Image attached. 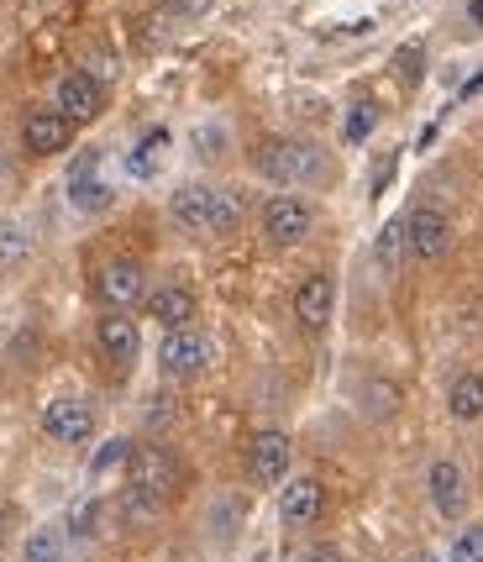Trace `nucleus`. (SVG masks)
I'll return each instance as SVG.
<instances>
[{
	"label": "nucleus",
	"instance_id": "7ed1b4c3",
	"mask_svg": "<svg viewBox=\"0 0 483 562\" xmlns=\"http://www.w3.org/2000/svg\"><path fill=\"white\" fill-rule=\"evenodd\" d=\"M126 484H137V490H147L153 499L169 505V494L179 490V458H173L169 447H158V441L132 447V458H126Z\"/></svg>",
	"mask_w": 483,
	"mask_h": 562
},
{
	"label": "nucleus",
	"instance_id": "72a5a7b5",
	"mask_svg": "<svg viewBox=\"0 0 483 562\" xmlns=\"http://www.w3.org/2000/svg\"><path fill=\"white\" fill-rule=\"evenodd\" d=\"M0 541H5V510H0Z\"/></svg>",
	"mask_w": 483,
	"mask_h": 562
},
{
	"label": "nucleus",
	"instance_id": "cd10ccee",
	"mask_svg": "<svg viewBox=\"0 0 483 562\" xmlns=\"http://www.w3.org/2000/svg\"><path fill=\"white\" fill-rule=\"evenodd\" d=\"M237 515H242V499H221V505H216V526H211V531H216L221 541H232V537H237Z\"/></svg>",
	"mask_w": 483,
	"mask_h": 562
},
{
	"label": "nucleus",
	"instance_id": "ddd939ff",
	"mask_svg": "<svg viewBox=\"0 0 483 562\" xmlns=\"http://www.w3.org/2000/svg\"><path fill=\"white\" fill-rule=\"evenodd\" d=\"M337 311V284L326 279V273H311L300 290H294V321L305 326V331H321L326 321Z\"/></svg>",
	"mask_w": 483,
	"mask_h": 562
},
{
	"label": "nucleus",
	"instance_id": "a878e982",
	"mask_svg": "<svg viewBox=\"0 0 483 562\" xmlns=\"http://www.w3.org/2000/svg\"><path fill=\"white\" fill-rule=\"evenodd\" d=\"M373 126H379V111H373L368 100H358V105L347 111V122H341V137H347V143H362Z\"/></svg>",
	"mask_w": 483,
	"mask_h": 562
},
{
	"label": "nucleus",
	"instance_id": "aec40b11",
	"mask_svg": "<svg viewBox=\"0 0 483 562\" xmlns=\"http://www.w3.org/2000/svg\"><path fill=\"white\" fill-rule=\"evenodd\" d=\"M32 252V232L22 221H0V269H22Z\"/></svg>",
	"mask_w": 483,
	"mask_h": 562
},
{
	"label": "nucleus",
	"instance_id": "f704fd0d",
	"mask_svg": "<svg viewBox=\"0 0 483 562\" xmlns=\"http://www.w3.org/2000/svg\"><path fill=\"white\" fill-rule=\"evenodd\" d=\"M415 562H431V558H415Z\"/></svg>",
	"mask_w": 483,
	"mask_h": 562
},
{
	"label": "nucleus",
	"instance_id": "20e7f679",
	"mask_svg": "<svg viewBox=\"0 0 483 562\" xmlns=\"http://www.w3.org/2000/svg\"><path fill=\"white\" fill-rule=\"evenodd\" d=\"M211 337L205 331H194V326H173L164 347H158V368L169 373V379H194V373H205L211 368Z\"/></svg>",
	"mask_w": 483,
	"mask_h": 562
},
{
	"label": "nucleus",
	"instance_id": "393cba45",
	"mask_svg": "<svg viewBox=\"0 0 483 562\" xmlns=\"http://www.w3.org/2000/svg\"><path fill=\"white\" fill-rule=\"evenodd\" d=\"M100 515H105V505H100V499H85V505H74V515H69V537L90 541V537L100 531Z\"/></svg>",
	"mask_w": 483,
	"mask_h": 562
},
{
	"label": "nucleus",
	"instance_id": "a211bd4d",
	"mask_svg": "<svg viewBox=\"0 0 483 562\" xmlns=\"http://www.w3.org/2000/svg\"><path fill=\"white\" fill-rule=\"evenodd\" d=\"M169 147H173V137L164 132V126H153V132H147L143 143H137L132 153H126V173H137V179H153V173H158L164 164H169Z\"/></svg>",
	"mask_w": 483,
	"mask_h": 562
},
{
	"label": "nucleus",
	"instance_id": "f3484780",
	"mask_svg": "<svg viewBox=\"0 0 483 562\" xmlns=\"http://www.w3.org/2000/svg\"><path fill=\"white\" fill-rule=\"evenodd\" d=\"M147 316L158 321L164 331H173V326H190V321H194V294L179 290V284H169V290H153V294H147Z\"/></svg>",
	"mask_w": 483,
	"mask_h": 562
},
{
	"label": "nucleus",
	"instance_id": "bb28decb",
	"mask_svg": "<svg viewBox=\"0 0 483 562\" xmlns=\"http://www.w3.org/2000/svg\"><path fill=\"white\" fill-rule=\"evenodd\" d=\"M452 562H483V526H468V531L452 541Z\"/></svg>",
	"mask_w": 483,
	"mask_h": 562
},
{
	"label": "nucleus",
	"instance_id": "9d476101",
	"mask_svg": "<svg viewBox=\"0 0 483 562\" xmlns=\"http://www.w3.org/2000/svg\"><path fill=\"white\" fill-rule=\"evenodd\" d=\"M96 153H85L79 164H74V173H69V205L74 211H85V216H100V211H111V200H116V190L105 184L96 173Z\"/></svg>",
	"mask_w": 483,
	"mask_h": 562
},
{
	"label": "nucleus",
	"instance_id": "412c9836",
	"mask_svg": "<svg viewBox=\"0 0 483 562\" xmlns=\"http://www.w3.org/2000/svg\"><path fill=\"white\" fill-rule=\"evenodd\" d=\"M116 510L132 520V526H153L158 520V510H164V499H153L147 490H137V484H126L121 490V499H116Z\"/></svg>",
	"mask_w": 483,
	"mask_h": 562
},
{
	"label": "nucleus",
	"instance_id": "b1692460",
	"mask_svg": "<svg viewBox=\"0 0 483 562\" xmlns=\"http://www.w3.org/2000/svg\"><path fill=\"white\" fill-rule=\"evenodd\" d=\"M126 458H132V441H126V437H111L96 452V458H90V473H96V479H105V473H116Z\"/></svg>",
	"mask_w": 483,
	"mask_h": 562
},
{
	"label": "nucleus",
	"instance_id": "f257e3e1",
	"mask_svg": "<svg viewBox=\"0 0 483 562\" xmlns=\"http://www.w3.org/2000/svg\"><path fill=\"white\" fill-rule=\"evenodd\" d=\"M169 216L190 232H232L242 221V200L216 184H179L169 195Z\"/></svg>",
	"mask_w": 483,
	"mask_h": 562
},
{
	"label": "nucleus",
	"instance_id": "f03ea898",
	"mask_svg": "<svg viewBox=\"0 0 483 562\" xmlns=\"http://www.w3.org/2000/svg\"><path fill=\"white\" fill-rule=\"evenodd\" d=\"M258 173H263L268 184H315L321 173H326V153L315 143H300V137H273V143L258 147Z\"/></svg>",
	"mask_w": 483,
	"mask_h": 562
},
{
	"label": "nucleus",
	"instance_id": "6e6552de",
	"mask_svg": "<svg viewBox=\"0 0 483 562\" xmlns=\"http://www.w3.org/2000/svg\"><path fill=\"white\" fill-rule=\"evenodd\" d=\"M247 473L258 484H284L290 479V437L284 431H258L247 441Z\"/></svg>",
	"mask_w": 483,
	"mask_h": 562
},
{
	"label": "nucleus",
	"instance_id": "2f4dec72",
	"mask_svg": "<svg viewBox=\"0 0 483 562\" xmlns=\"http://www.w3.org/2000/svg\"><path fill=\"white\" fill-rule=\"evenodd\" d=\"M5 173H11V164H5V153H0V179H5Z\"/></svg>",
	"mask_w": 483,
	"mask_h": 562
},
{
	"label": "nucleus",
	"instance_id": "4468645a",
	"mask_svg": "<svg viewBox=\"0 0 483 562\" xmlns=\"http://www.w3.org/2000/svg\"><path fill=\"white\" fill-rule=\"evenodd\" d=\"M100 352H105L111 363H132V358L143 352V331H137V321L126 316V311L100 316Z\"/></svg>",
	"mask_w": 483,
	"mask_h": 562
},
{
	"label": "nucleus",
	"instance_id": "0eeeda50",
	"mask_svg": "<svg viewBox=\"0 0 483 562\" xmlns=\"http://www.w3.org/2000/svg\"><path fill=\"white\" fill-rule=\"evenodd\" d=\"M43 431L53 441H90L96 437V411H90V400H74V394H58L48 411H43Z\"/></svg>",
	"mask_w": 483,
	"mask_h": 562
},
{
	"label": "nucleus",
	"instance_id": "9b49d317",
	"mask_svg": "<svg viewBox=\"0 0 483 562\" xmlns=\"http://www.w3.org/2000/svg\"><path fill=\"white\" fill-rule=\"evenodd\" d=\"M96 290H100V300L116 305V311L137 305V300H143V263H137V258H111V263H100Z\"/></svg>",
	"mask_w": 483,
	"mask_h": 562
},
{
	"label": "nucleus",
	"instance_id": "5701e85b",
	"mask_svg": "<svg viewBox=\"0 0 483 562\" xmlns=\"http://www.w3.org/2000/svg\"><path fill=\"white\" fill-rule=\"evenodd\" d=\"M400 252H405V221H389L384 232H379V243H373V258H379L384 273H394L400 269Z\"/></svg>",
	"mask_w": 483,
	"mask_h": 562
},
{
	"label": "nucleus",
	"instance_id": "6ab92c4d",
	"mask_svg": "<svg viewBox=\"0 0 483 562\" xmlns=\"http://www.w3.org/2000/svg\"><path fill=\"white\" fill-rule=\"evenodd\" d=\"M447 411L458 420H479L483 416V379L479 373H462L458 384H452V394H447Z\"/></svg>",
	"mask_w": 483,
	"mask_h": 562
},
{
	"label": "nucleus",
	"instance_id": "2eb2a0df",
	"mask_svg": "<svg viewBox=\"0 0 483 562\" xmlns=\"http://www.w3.org/2000/svg\"><path fill=\"white\" fill-rule=\"evenodd\" d=\"M431 499L447 520H462V510H468V479H462L458 463H447V458L431 463Z\"/></svg>",
	"mask_w": 483,
	"mask_h": 562
},
{
	"label": "nucleus",
	"instance_id": "473e14b6",
	"mask_svg": "<svg viewBox=\"0 0 483 562\" xmlns=\"http://www.w3.org/2000/svg\"><path fill=\"white\" fill-rule=\"evenodd\" d=\"M473 16H479V22H483V0H473Z\"/></svg>",
	"mask_w": 483,
	"mask_h": 562
},
{
	"label": "nucleus",
	"instance_id": "dca6fc26",
	"mask_svg": "<svg viewBox=\"0 0 483 562\" xmlns=\"http://www.w3.org/2000/svg\"><path fill=\"white\" fill-rule=\"evenodd\" d=\"M326 505V490H321V479H290L284 494H279V515L290 520V526H311L315 515Z\"/></svg>",
	"mask_w": 483,
	"mask_h": 562
},
{
	"label": "nucleus",
	"instance_id": "4be33fe9",
	"mask_svg": "<svg viewBox=\"0 0 483 562\" xmlns=\"http://www.w3.org/2000/svg\"><path fill=\"white\" fill-rule=\"evenodd\" d=\"M22 562H64V531H58V526L32 531L22 547Z\"/></svg>",
	"mask_w": 483,
	"mask_h": 562
},
{
	"label": "nucleus",
	"instance_id": "423d86ee",
	"mask_svg": "<svg viewBox=\"0 0 483 562\" xmlns=\"http://www.w3.org/2000/svg\"><path fill=\"white\" fill-rule=\"evenodd\" d=\"M58 111L69 116L74 126H85V122H96L100 116V105H105V85H100L90 69H74V74H64L58 79Z\"/></svg>",
	"mask_w": 483,
	"mask_h": 562
},
{
	"label": "nucleus",
	"instance_id": "f8f14e48",
	"mask_svg": "<svg viewBox=\"0 0 483 562\" xmlns=\"http://www.w3.org/2000/svg\"><path fill=\"white\" fill-rule=\"evenodd\" d=\"M447 243H452V226H447L441 211H411L405 216V247H411L420 263H436L447 252Z\"/></svg>",
	"mask_w": 483,
	"mask_h": 562
},
{
	"label": "nucleus",
	"instance_id": "39448f33",
	"mask_svg": "<svg viewBox=\"0 0 483 562\" xmlns=\"http://www.w3.org/2000/svg\"><path fill=\"white\" fill-rule=\"evenodd\" d=\"M263 237L273 247H300L305 237H311V226H315V211L305 205L300 195H273L263 205Z\"/></svg>",
	"mask_w": 483,
	"mask_h": 562
},
{
	"label": "nucleus",
	"instance_id": "c756f323",
	"mask_svg": "<svg viewBox=\"0 0 483 562\" xmlns=\"http://www.w3.org/2000/svg\"><path fill=\"white\" fill-rule=\"evenodd\" d=\"M389 173H394V158H384V164L373 169V200H379V195L389 190Z\"/></svg>",
	"mask_w": 483,
	"mask_h": 562
},
{
	"label": "nucleus",
	"instance_id": "1a4fd4ad",
	"mask_svg": "<svg viewBox=\"0 0 483 562\" xmlns=\"http://www.w3.org/2000/svg\"><path fill=\"white\" fill-rule=\"evenodd\" d=\"M74 143V122L53 105V111H32L22 122V147L26 153H37V158H53V153H64Z\"/></svg>",
	"mask_w": 483,
	"mask_h": 562
},
{
	"label": "nucleus",
	"instance_id": "7c9ffc66",
	"mask_svg": "<svg viewBox=\"0 0 483 562\" xmlns=\"http://www.w3.org/2000/svg\"><path fill=\"white\" fill-rule=\"evenodd\" d=\"M305 562H341L337 547H315V552H305Z\"/></svg>",
	"mask_w": 483,
	"mask_h": 562
},
{
	"label": "nucleus",
	"instance_id": "c85d7f7f",
	"mask_svg": "<svg viewBox=\"0 0 483 562\" xmlns=\"http://www.w3.org/2000/svg\"><path fill=\"white\" fill-rule=\"evenodd\" d=\"M194 153H200V158H221V153H226V132H221V126H200V132H194Z\"/></svg>",
	"mask_w": 483,
	"mask_h": 562
}]
</instances>
